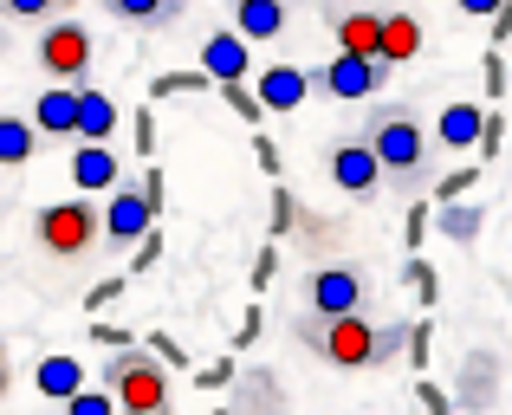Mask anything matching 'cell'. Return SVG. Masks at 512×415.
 <instances>
[{"label": "cell", "mask_w": 512, "mask_h": 415, "mask_svg": "<svg viewBox=\"0 0 512 415\" xmlns=\"http://www.w3.org/2000/svg\"><path fill=\"white\" fill-rule=\"evenodd\" d=\"M292 338L331 370H383L409 344V325H376L370 312H299Z\"/></svg>", "instance_id": "obj_1"}, {"label": "cell", "mask_w": 512, "mask_h": 415, "mask_svg": "<svg viewBox=\"0 0 512 415\" xmlns=\"http://www.w3.org/2000/svg\"><path fill=\"white\" fill-rule=\"evenodd\" d=\"M363 143H370L376 169H383L389 189H422L428 182V130L415 124L409 111H396V104H376L370 124H363Z\"/></svg>", "instance_id": "obj_2"}, {"label": "cell", "mask_w": 512, "mask_h": 415, "mask_svg": "<svg viewBox=\"0 0 512 415\" xmlns=\"http://www.w3.org/2000/svg\"><path fill=\"white\" fill-rule=\"evenodd\" d=\"M98 390L111 396V409H130V415H163L175 383H169V364H156L150 351H117L111 364H98Z\"/></svg>", "instance_id": "obj_3"}, {"label": "cell", "mask_w": 512, "mask_h": 415, "mask_svg": "<svg viewBox=\"0 0 512 415\" xmlns=\"http://www.w3.org/2000/svg\"><path fill=\"white\" fill-rule=\"evenodd\" d=\"M33 240L46 260L59 266H78L98 253V208L85 202V195H65V202H46L33 214Z\"/></svg>", "instance_id": "obj_4"}, {"label": "cell", "mask_w": 512, "mask_h": 415, "mask_svg": "<svg viewBox=\"0 0 512 415\" xmlns=\"http://www.w3.org/2000/svg\"><path fill=\"white\" fill-rule=\"evenodd\" d=\"M33 59H39V72H46V78H59V85H85V72H91V59H98V52H91L85 20L59 13V20H46V26H39Z\"/></svg>", "instance_id": "obj_5"}, {"label": "cell", "mask_w": 512, "mask_h": 415, "mask_svg": "<svg viewBox=\"0 0 512 415\" xmlns=\"http://www.w3.org/2000/svg\"><path fill=\"white\" fill-rule=\"evenodd\" d=\"M156 221V182H111V208L98 221V240L111 253H130Z\"/></svg>", "instance_id": "obj_6"}, {"label": "cell", "mask_w": 512, "mask_h": 415, "mask_svg": "<svg viewBox=\"0 0 512 415\" xmlns=\"http://www.w3.org/2000/svg\"><path fill=\"white\" fill-rule=\"evenodd\" d=\"M383 85H389V65L370 59V52H338V59H325L312 72V91H325V98H338V104H363Z\"/></svg>", "instance_id": "obj_7"}, {"label": "cell", "mask_w": 512, "mask_h": 415, "mask_svg": "<svg viewBox=\"0 0 512 415\" xmlns=\"http://www.w3.org/2000/svg\"><path fill=\"white\" fill-rule=\"evenodd\" d=\"M370 273H357V266H318L312 286H305V305L312 312H370Z\"/></svg>", "instance_id": "obj_8"}, {"label": "cell", "mask_w": 512, "mask_h": 415, "mask_svg": "<svg viewBox=\"0 0 512 415\" xmlns=\"http://www.w3.org/2000/svg\"><path fill=\"white\" fill-rule=\"evenodd\" d=\"M331 182H338L344 195H357V202H370V195L383 189V169H376V156H370V143H363V137L331 143Z\"/></svg>", "instance_id": "obj_9"}, {"label": "cell", "mask_w": 512, "mask_h": 415, "mask_svg": "<svg viewBox=\"0 0 512 415\" xmlns=\"http://www.w3.org/2000/svg\"><path fill=\"white\" fill-rule=\"evenodd\" d=\"M234 33L253 46H273L292 33V0H234Z\"/></svg>", "instance_id": "obj_10"}, {"label": "cell", "mask_w": 512, "mask_h": 415, "mask_svg": "<svg viewBox=\"0 0 512 415\" xmlns=\"http://www.w3.org/2000/svg\"><path fill=\"white\" fill-rule=\"evenodd\" d=\"M312 98V72L305 65H266L260 72V111H299Z\"/></svg>", "instance_id": "obj_11"}, {"label": "cell", "mask_w": 512, "mask_h": 415, "mask_svg": "<svg viewBox=\"0 0 512 415\" xmlns=\"http://www.w3.org/2000/svg\"><path fill=\"white\" fill-rule=\"evenodd\" d=\"M117 26H137V33H163L188 13V0H98Z\"/></svg>", "instance_id": "obj_12"}, {"label": "cell", "mask_w": 512, "mask_h": 415, "mask_svg": "<svg viewBox=\"0 0 512 415\" xmlns=\"http://www.w3.org/2000/svg\"><path fill=\"white\" fill-rule=\"evenodd\" d=\"M33 130H39V137H72V130H78V85L46 78V98L33 104Z\"/></svg>", "instance_id": "obj_13"}, {"label": "cell", "mask_w": 512, "mask_h": 415, "mask_svg": "<svg viewBox=\"0 0 512 415\" xmlns=\"http://www.w3.org/2000/svg\"><path fill=\"white\" fill-rule=\"evenodd\" d=\"M415 52H422V26H415L409 13H383V20H376V59L402 65V59H415Z\"/></svg>", "instance_id": "obj_14"}, {"label": "cell", "mask_w": 512, "mask_h": 415, "mask_svg": "<svg viewBox=\"0 0 512 415\" xmlns=\"http://www.w3.org/2000/svg\"><path fill=\"white\" fill-rule=\"evenodd\" d=\"M201 65H208L214 78H221V85H240V78H247V39L234 33V26H227V33H214L208 39V52H201Z\"/></svg>", "instance_id": "obj_15"}, {"label": "cell", "mask_w": 512, "mask_h": 415, "mask_svg": "<svg viewBox=\"0 0 512 415\" xmlns=\"http://www.w3.org/2000/svg\"><path fill=\"white\" fill-rule=\"evenodd\" d=\"M376 20H383V13H370V7H344V13H331L338 52H370V59H376Z\"/></svg>", "instance_id": "obj_16"}, {"label": "cell", "mask_w": 512, "mask_h": 415, "mask_svg": "<svg viewBox=\"0 0 512 415\" xmlns=\"http://www.w3.org/2000/svg\"><path fill=\"white\" fill-rule=\"evenodd\" d=\"M111 124H117V104L104 98V91L78 85V130H72V137H85V143H104V137H111Z\"/></svg>", "instance_id": "obj_17"}, {"label": "cell", "mask_w": 512, "mask_h": 415, "mask_svg": "<svg viewBox=\"0 0 512 415\" xmlns=\"http://www.w3.org/2000/svg\"><path fill=\"white\" fill-rule=\"evenodd\" d=\"M33 156H39V130H33V117H0V163L20 169V163H33Z\"/></svg>", "instance_id": "obj_18"}, {"label": "cell", "mask_w": 512, "mask_h": 415, "mask_svg": "<svg viewBox=\"0 0 512 415\" xmlns=\"http://www.w3.org/2000/svg\"><path fill=\"white\" fill-rule=\"evenodd\" d=\"M72 176H78V189H111L117 182V156L104 150V143H85V150L72 156Z\"/></svg>", "instance_id": "obj_19"}, {"label": "cell", "mask_w": 512, "mask_h": 415, "mask_svg": "<svg viewBox=\"0 0 512 415\" xmlns=\"http://www.w3.org/2000/svg\"><path fill=\"white\" fill-rule=\"evenodd\" d=\"M441 143H448V150L480 143V104H448V111H441Z\"/></svg>", "instance_id": "obj_20"}, {"label": "cell", "mask_w": 512, "mask_h": 415, "mask_svg": "<svg viewBox=\"0 0 512 415\" xmlns=\"http://www.w3.org/2000/svg\"><path fill=\"white\" fill-rule=\"evenodd\" d=\"M78 377H85V364H72V357H46V364L33 370V383H39V396H72L78 390Z\"/></svg>", "instance_id": "obj_21"}, {"label": "cell", "mask_w": 512, "mask_h": 415, "mask_svg": "<svg viewBox=\"0 0 512 415\" xmlns=\"http://www.w3.org/2000/svg\"><path fill=\"white\" fill-rule=\"evenodd\" d=\"M78 0H0V20H13V26H46V20H59V13H72Z\"/></svg>", "instance_id": "obj_22"}, {"label": "cell", "mask_w": 512, "mask_h": 415, "mask_svg": "<svg viewBox=\"0 0 512 415\" xmlns=\"http://www.w3.org/2000/svg\"><path fill=\"white\" fill-rule=\"evenodd\" d=\"M474 227H480V214H441V234H454V240L474 234Z\"/></svg>", "instance_id": "obj_23"}, {"label": "cell", "mask_w": 512, "mask_h": 415, "mask_svg": "<svg viewBox=\"0 0 512 415\" xmlns=\"http://www.w3.org/2000/svg\"><path fill=\"white\" fill-rule=\"evenodd\" d=\"M13 390V364H7V344H0V396Z\"/></svg>", "instance_id": "obj_24"}, {"label": "cell", "mask_w": 512, "mask_h": 415, "mask_svg": "<svg viewBox=\"0 0 512 415\" xmlns=\"http://www.w3.org/2000/svg\"><path fill=\"white\" fill-rule=\"evenodd\" d=\"M461 7H467V13H493V7H500V0H461Z\"/></svg>", "instance_id": "obj_25"}]
</instances>
